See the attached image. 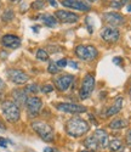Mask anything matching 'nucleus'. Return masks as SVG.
Masks as SVG:
<instances>
[{
    "label": "nucleus",
    "instance_id": "obj_1",
    "mask_svg": "<svg viewBox=\"0 0 131 152\" xmlns=\"http://www.w3.org/2000/svg\"><path fill=\"white\" fill-rule=\"evenodd\" d=\"M90 129V125L86 121L82 119V118H71L67 123H66V132L69 136L73 137H80L84 134H86Z\"/></svg>",
    "mask_w": 131,
    "mask_h": 152
},
{
    "label": "nucleus",
    "instance_id": "obj_2",
    "mask_svg": "<svg viewBox=\"0 0 131 152\" xmlns=\"http://www.w3.org/2000/svg\"><path fill=\"white\" fill-rule=\"evenodd\" d=\"M1 111L7 122L16 123L17 121H20V117H21L20 107L15 102H12V101H4V102H1Z\"/></svg>",
    "mask_w": 131,
    "mask_h": 152
},
{
    "label": "nucleus",
    "instance_id": "obj_3",
    "mask_svg": "<svg viewBox=\"0 0 131 152\" xmlns=\"http://www.w3.org/2000/svg\"><path fill=\"white\" fill-rule=\"evenodd\" d=\"M32 128L44 141H46V142L54 141V137H55L54 130H52V128L47 123H45V122H33Z\"/></svg>",
    "mask_w": 131,
    "mask_h": 152
},
{
    "label": "nucleus",
    "instance_id": "obj_4",
    "mask_svg": "<svg viewBox=\"0 0 131 152\" xmlns=\"http://www.w3.org/2000/svg\"><path fill=\"white\" fill-rule=\"evenodd\" d=\"M75 55L83 61H92L97 57L98 51L92 45H79L75 48Z\"/></svg>",
    "mask_w": 131,
    "mask_h": 152
},
{
    "label": "nucleus",
    "instance_id": "obj_5",
    "mask_svg": "<svg viewBox=\"0 0 131 152\" xmlns=\"http://www.w3.org/2000/svg\"><path fill=\"white\" fill-rule=\"evenodd\" d=\"M95 88V77L91 73L86 74L84 77V80L82 83V88L79 91V96L82 100H86L90 97V95L92 94Z\"/></svg>",
    "mask_w": 131,
    "mask_h": 152
},
{
    "label": "nucleus",
    "instance_id": "obj_6",
    "mask_svg": "<svg viewBox=\"0 0 131 152\" xmlns=\"http://www.w3.org/2000/svg\"><path fill=\"white\" fill-rule=\"evenodd\" d=\"M25 107H27L28 115L32 117H35L39 115V112L41 111L43 101H41V99H39L36 96H31L25 101Z\"/></svg>",
    "mask_w": 131,
    "mask_h": 152
},
{
    "label": "nucleus",
    "instance_id": "obj_7",
    "mask_svg": "<svg viewBox=\"0 0 131 152\" xmlns=\"http://www.w3.org/2000/svg\"><path fill=\"white\" fill-rule=\"evenodd\" d=\"M7 77L12 82V83H15V84H24V83H27L29 77H28V74L27 73H24L23 71L21 69H16V68H11L7 71Z\"/></svg>",
    "mask_w": 131,
    "mask_h": 152
},
{
    "label": "nucleus",
    "instance_id": "obj_8",
    "mask_svg": "<svg viewBox=\"0 0 131 152\" xmlns=\"http://www.w3.org/2000/svg\"><path fill=\"white\" fill-rule=\"evenodd\" d=\"M74 80V77L72 74H62L57 78H54V83H55V86L60 91H66L68 90V88L72 85Z\"/></svg>",
    "mask_w": 131,
    "mask_h": 152
},
{
    "label": "nucleus",
    "instance_id": "obj_9",
    "mask_svg": "<svg viewBox=\"0 0 131 152\" xmlns=\"http://www.w3.org/2000/svg\"><path fill=\"white\" fill-rule=\"evenodd\" d=\"M101 37L107 43H116L120 38V32L114 27H106L101 32Z\"/></svg>",
    "mask_w": 131,
    "mask_h": 152
},
{
    "label": "nucleus",
    "instance_id": "obj_10",
    "mask_svg": "<svg viewBox=\"0 0 131 152\" xmlns=\"http://www.w3.org/2000/svg\"><path fill=\"white\" fill-rule=\"evenodd\" d=\"M62 5L66 7L84 11V12H87L91 10V6L87 3H85L84 0H62Z\"/></svg>",
    "mask_w": 131,
    "mask_h": 152
},
{
    "label": "nucleus",
    "instance_id": "obj_11",
    "mask_svg": "<svg viewBox=\"0 0 131 152\" xmlns=\"http://www.w3.org/2000/svg\"><path fill=\"white\" fill-rule=\"evenodd\" d=\"M103 20H104V22L111 24L112 27L122 26L125 22L124 16L122 14H118V12H107V14H103Z\"/></svg>",
    "mask_w": 131,
    "mask_h": 152
},
{
    "label": "nucleus",
    "instance_id": "obj_12",
    "mask_svg": "<svg viewBox=\"0 0 131 152\" xmlns=\"http://www.w3.org/2000/svg\"><path fill=\"white\" fill-rule=\"evenodd\" d=\"M57 110L67 113H83L86 112V107L78 105V104H71V102H61L57 105Z\"/></svg>",
    "mask_w": 131,
    "mask_h": 152
},
{
    "label": "nucleus",
    "instance_id": "obj_13",
    "mask_svg": "<svg viewBox=\"0 0 131 152\" xmlns=\"http://www.w3.org/2000/svg\"><path fill=\"white\" fill-rule=\"evenodd\" d=\"M56 18L60 20L63 23H75L79 20V15L74 14V12H69V11H64V10H58L55 14Z\"/></svg>",
    "mask_w": 131,
    "mask_h": 152
},
{
    "label": "nucleus",
    "instance_id": "obj_14",
    "mask_svg": "<svg viewBox=\"0 0 131 152\" xmlns=\"http://www.w3.org/2000/svg\"><path fill=\"white\" fill-rule=\"evenodd\" d=\"M1 44H3V46L9 48V49H17L21 45V39L16 35L6 34L1 38Z\"/></svg>",
    "mask_w": 131,
    "mask_h": 152
},
{
    "label": "nucleus",
    "instance_id": "obj_15",
    "mask_svg": "<svg viewBox=\"0 0 131 152\" xmlns=\"http://www.w3.org/2000/svg\"><path fill=\"white\" fill-rule=\"evenodd\" d=\"M92 136L95 137V140L97 141L100 148H104V147H107V146H108V134H107L106 130H103V129H97V130L94 132Z\"/></svg>",
    "mask_w": 131,
    "mask_h": 152
},
{
    "label": "nucleus",
    "instance_id": "obj_16",
    "mask_svg": "<svg viewBox=\"0 0 131 152\" xmlns=\"http://www.w3.org/2000/svg\"><path fill=\"white\" fill-rule=\"evenodd\" d=\"M12 97H14V101L15 104L18 106V107H22L25 105V101H27V93L25 90H21V89H16L12 91Z\"/></svg>",
    "mask_w": 131,
    "mask_h": 152
},
{
    "label": "nucleus",
    "instance_id": "obj_17",
    "mask_svg": "<svg viewBox=\"0 0 131 152\" xmlns=\"http://www.w3.org/2000/svg\"><path fill=\"white\" fill-rule=\"evenodd\" d=\"M122 107H123V97H116L115 102L108 108V111L106 112V116L107 117H112V116H115L116 113H119L122 111Z\"/></svg>",
    "mask_w": 131,
    "mask_h": 152
},
{
    "label": "nucleus",
    "instance_id": "obj_18",
    "mask_svg": "<svg viewBox=\"0 0 131 152\" xmlns=\"http://www.w3.org/2000/svg\"><path fill=\"white\" fill-rule=\"evenodd\" d=\"M127 121L124 119V118H116V119H113L111 123H109V128L111 129H123V128H126L127 126Z\"/></svg>",
    "mask_w": 131,
    "mask_h": 152
},
{
    "label": "nucleus",
    "instance_id": "obj_19",
    "mask_svg": "<svg viewBox=\"0 0 131 152\" xmlns=\"http://www.w3.org/2000/svg\"><path fill=\"white\" fill-rule=\"evenodd\" d=\"M39 18H41V21L44 22L45 26L47 27H55L57 24V20L52 16V15H49V14H45V15H40Z\"/></svg>",
    "mask_w": 131,
    "mask_h": 152
},
{
    "label": "nucleus",
    "instance_id": "obj_20",
    "mask_svg": "<svg viewBox=\"0 0 131 152\" xmlns=\"http://www.w3.org/2000/svg\"><path fill=\"white\" fill-rule=\"evenodd\" d=\"M84 145H85V146H86V148H89V150H94V151L100 150L98 144H97V141L95 140V137H94L92 135H90V136H87V137L85 139Z\"/></svg>",
    "mask_w": 131,
    "mask_h": 152
},
{
    "label": "nucleus",
    "instance_id": "obj_21",
    "mask_svg": "<svg viewBox=\"0 0 131 152\" xmlns=\"http://www.w3.org/2000/svg\"><path fill=\"white\" fill-rule=\"evenodd\" d=\"M108 147H109L111 151L116 152V151H120L124 146H123V142L119 140V139H113V140L108 144Z\"/></svg>",
    "mask_w": 131,
    "mask_h": 152
},
{
    "label": "nucleus",
    "instance_id": "obj_22",
    "mask_svg": "<svg viewBox=\"0 0 131 152\" xmlns=\"http://www.w3.org/2000/svg\"><path fill=\"white\" fill-rule=\"evenodd\" d=\"M129 1H130V0H112V1H111V7H113V9H122Z\"/></svg>",
    "mask_w": 131,
    "mask_h": 152
},
{
    "label": "nucleus",
    "instance_id": "obj_23",
    "mask_svg": "<svg viewBox=\"0 0 131 152\" xmlns=\"http://www.w3.org/2000/svg\"><path fill=\"white\" fill-rule=\"evenodd\" d=\"M36 58L40 61H47L49 60V54L45 51L44 49H39L36 51Z\"/></svg>",
    "mask_w": 131,
    "mask_h": 152
},
{
    "label": "nucleus",
    "instance_id": "obj_24",
    "mask_svg": "<svg viewBox=\"0 0 131 152\" xmlns=\"http://www.w3.org/2000/svg\"><path fill=\"white\" fill-rule=\"evenodd\" d=\"M60 69H61V68L56 65L55 62H52V61H51V62L49 63V67H47L49 73H51V74H57V73L60 72Z\"/></svg>",
    "mask_w": 131,
    "mask_h": 152
},
{
    "label": "nucleus",
    "instance_id": "obj_25",
    "mask_svg": "<svg viewBox=\"0 0 131 152\" xmlns=\"http://www.w3.org/2000/svg\"><path fill=\"white\" fill-rule=\"evenodd\" d=\"M14 17H15V14H14V11H12V10H6L5 12H4V14H3V20L4 21H6V22H9V21H11V20H14Z\"/></svg>",
    "mask_w": 131,
    "mask_h": 152
},
{
    "label": "nucleus",
    "instance_id": "obj_26",
    "mask_svg": "<svg viewBox=\"0 0 131 152\" xmlns=\"http://www.w3.org/2000/svg\"><path fill=\"white\" fill-rule=\"evenodd\" d=\"M45 7V1L44 0H35V1L32 4V9L33 10H41Z\"/></svg>",
    "mask_w": 131,
    "mask_h": 152
},
{
    "label": "nucleus",
    "instance_id": "obj_27",
    "mask_svg": "<svg viewBox=\"0 0 131 152\" xmlns=\"http://www.w3.org/2000/svg\"><path fill=\"white\" fill-rule=\"evenodd\" d=\"M38 91H39V89H38L36 84H31V85L27 86V89H25V93H33V94H35Z\"/></svg>",
    "mask_w": 131,
    "mask_h": 152
},
{
    "label": "nucleus",
    "instance_id": "obj_28",
    "mask_svg": "<svg viewBox=\"0 0 131 152\" xmlns=\"http://www.w3.org/2000/svg\"><path fill=\"white\" fill-rule=\"evenodd\" d=\"M52 90H54V86H52L51 84H46V85H44V86L41 88V91H43L44 94H47V93H51Z\"/></svg>",
    "mask_w": 131,
    "mask_h": 152
},
{
    "label": "nucleus",
    "instance_id": "obj_29",
    "mask_svg": "<svg viewBox=\"0 0 131 152\" xmlns=\"http://www.w3.org/2000/svg\"><path fill=\"white\" fill-rule=\"evenodd\" d=\"M56 65H57L60 68H64L66 66L68 65V62H67V60H66V58H64V60L62 58V60H60V61H57V62H56Z\"/></svg>",
    "mask_w": 131,
    "mask_h": 152
},
{
    "label": "nucleus",
    "instance_id": "obj_30",
    "mask_svg": "<svg viewBox=\"0 0 131 152\" xmlns=\"http://www.w3.org/2000/svg\"><path fill=\"white\" fill-rule=\"evenodd\" d=\"M0 147H4V148L7 147V140L5 137H0Z\"/></svg>",
    "mask_w": 131,
    "mask_h": 152
},
{
    "label": "nucleus",
    "instance_id": "obj_31",
    "mask_svg": "<svg viewBox=\"0 0 131 152\" xmlns=\"http://www.w3.org/2000/svg\"><path fill=\"white\" fill-rule=\"evenodd\" d=\"M4 90H5V83L3 82L1 78H0V97H1V95L4 94Z\"/></svg>",
    "mask_w": 131,
    "mask_h": 152
},
{
    "label": "nucleus",
    "instance_id": "obj_32",
    "mask_svg": "<svg viewBox=\"0 0 131 152\" xmlns=\"http://www.w3.org/2000/svg\"><path fill=\"white\" fill-rule=\"evenodd\" d=\"M126 144L131 147V129L126 133Z\"/></svg>",
    "mask_w": 131,
    "mask_h": 152
},
{
    "label": "nucleus",
    "instance_id": "obj_33",
    "mask_svg": "<svg viewBox=\"0 0 131 152\" xmlns=\"http://www.w3.org/2000/svg\"><path fill=\"white\" fill-rule=\"evenodd\" d=\"M68 65H69L72 68H74V69H78V63H76L75 61H68Z\"/></svg>",
    "mask_w": 131,
    "mask_h": 152
},
{
    "label": "nucleus",
    "instance_id": "obj_34",
    "mask_svg": "<svg viewBox=\"0 0 131 152\" xmlns=\"http://www.w3.org/2000/svg\"><path fill=\"white\" fill-rule=\"evenodd\" d=\"M86 24H87V28H89V33H92L94 31H92V26L90 24V18L89 17L86 18Z\"/></svg>",
    "mask_w": 131,
    "mask_h": 152
},
{
    "label": "nucleus",
    "instance_id": "obj_35",
    "mask_svg": "<svg viewBox=\"0 0 131 152\" xmlns=\"http://www.w3.org/2000/svg\"><path fill=\"white\" fill-rule=\"evenodd\" d=\"M113 63H115V65H120V63H122V58L120 57H114L113 58Z\"/></svg>",
    "mask_w": 131,
    "mask_h": 152
},
{
    "label": "nucleus",
    "instance_id": "obj_36",
    "mask_svg": "<svg viewBox=\"0 0 131 152\" xmlns=\"http://www.w3.org/2000/svg\"><path fill=\"white\" fill-rule=\"evenodd\" d=\"M49 3L51 6H54V7H57V1L56 0H49Z\"/></svg>",
    "mask_w": 131,
    "mask_h": 152
},
{
    "label": "nucleus",
    "instance_id": "obj_37",
    "mask_svg": "<svg viewBox=\"0 0 131 152\" xmlns=\"http://www.w3.org/2000/svg\"><path fill=\"white\" fill-rule=\"evenodd\" d=\"M44 152H55V150L51 147H46V148H44Z\"/></svg>",
    "mask_w": 131,
    "mask_h": 152
},
{
    "label": "nucleus",
    "instance_id": "obj_38",
    "mask_svg": "<svg viewBox=\"0 0 131 152\" xmlns=\"http://www.w3.org/2000/svg\"><path fill=\"white\" fill-rule=\"evenodd\" d=\"M10 3H12V4H17V3H20L21 0H9Z\"/></svg>",
    "mask_w": 131,
    "mask_h": 152
},
{
    "label": "nucleus",
    "instance_id": "obj_39",
    "mask_svg": "<svg viewBox=\"0 0 131 152\" xmlns=\"http://www.w3.org/2000/svg\"><path fill=\"white\" fill-rule=\"evenodd\" d=\"M0 129H1V130H5L6 128H5V125L1 123V122H0Z\"/></svg>",
    "mask_w": 131,
    "mask_h": 152
},
{
    "label": "nucleus",
    "instance_id": "obj_40",
    "mask_svg": "<svg viewBox=\"0 0 131 152\" xmlns=\"http://www.w3.org/2000/svg\"><path fill=\"white\" fill-rule=\"evenodd\" d=\"M127 9H129V11H131V5H130V6L127 7Z\"/></svg>",
    "mask_w": 131,
    "mask_h": 152
},
{
    "label": "nucleus",
    "instance_id": "obj_41",
    "mask_svg": "<svg viewBox=\"0 0 131 152\" xmlns=\"http://www.w3.org/2000/svg\"><path fill=\"white\" fill-rule=\"evenodd\" d=\"M129 94H130V96H131V89H130V91H129Z\"/></svg>",
    "mask_w": 131,
    "mask_h": 152
},
{
    "label": "nucleus",
    "instance_id": "obj_42",
    "mask_svg": "<svg viewBox=\"0 0 131 152\" xmlns=\"http://www.w3.org/2000/svg\"><path fill=\"white\" fill-rule=\"evenodd\" d=\"M90 1H96V0H90Z\"/></svg>",
    "mask_w": 131,
    "mask_h": 152
},
{
    "label": "nucleus",
    "instance_id": "obj_43",
    "mask_svg": "<svg viewBox=\"0 0 131 152\" xmlns=\"http://www.w3.org/2000/svg\"><path fill=\"white\" fill-rule=\"evenodd\" d=\"M82 152H87V151H82Z\"/></svg>",
    "mask_w": 131,
    "mask_h": 152
},
{
    "label": "nucleus",
    "instance_id": "obj_44",
    "mask_svg": "<svg viewBox=\"0 0 131 152\" xmlns=\"http://www.w3.org/2000/svg\"><path fill=\"white\" fill-rule=\"evenodd\" d=\"M0 6H1V1H0Z\"/></svg>",
    "mask_w": 131,
    "mask_h": 152
},
{
    "label": "nucleus",
    "instance_id": "obj_45",
    "mask_svg": "<svg viewBox=\"0 0 131 152\" xmlns=\"http://www.w3.org/2000/svg\"><path fill=\"white\" fill-rule=\"evenodd\" d=\"M55 152H56V151H55Z\"/></svg>",
    "mask_w": 131,
    "mask_h": 152
}]
</instances>
